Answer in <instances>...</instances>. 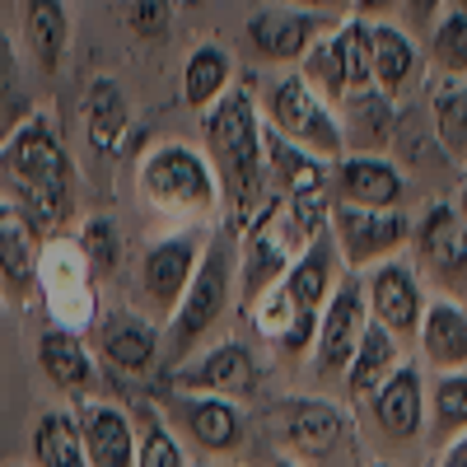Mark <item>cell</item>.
Returning <instances> with one entry per match:
<instances>
[{"label": "cell", "mask_w": 467, "mask_h": 467, "mask_svg": "<svg viewBox=\"0 0 467 467\" xmlns=\"http://www.w3.org/2000/svg\"><path fill=\"white\" fill-rule=\"evenodd\" d=\"M431 66L453 80H467V15L444 10L431 24Z\"/></svg>", "instance_id": "cell-34"}, {"label": "cell", "mask_w": 467, "mask_h": 467, "mask_svg": "<svg viewBox=\"0 0 467 467\" xmlns=\"http://www.w3.org/2000/svg\"><path fill=\"white\" fill-rule=\"evenodd\" d=\"M33 117V99L24 89V75H19V52H15V37L0 28V140H5L19 122Z\"/></svg>", "instance_id": "cell-32"}, {"label": "cell", "mask_w": 467, "mask_h": 467, "mask_svg": "<svg viewBox=\"0 0 467 467\" xmlns=\"http://www.w3.org/2000/svg\"><path fill=\"white\" fill-rule=\"evenodd\" d=\"M327 234L341 253L346 271H365L402 257V248H411V215L407 211H374V206H350V202H332L327 215Z\"/></svg>", "instance_id": "cell-7"}, {"label": "cell", "mask_w": 467, "mask_h": 467, "mask_svg": "<svg viewBox=\"0 0 467 467\" xmlns=\"http://www.w3.org/2000/svg\"><path fill=\"white\" fill-rule=\"evenodd\" d=\"M202 136H206L211 164L220 169L224 202L234 206V220L248 229L276 206L266 182V122H262L257 94L248 85H234L215 108L202 112Z\"/></svg>", "instance_id": "cell-1"}, {"label": "cell", "mask_w": 467, "mask_h": 467, "mask_svg": "<svg viewBox=\"0 0 467 467\" xmlns=\"http://www.w3.org/2000/svg\"><path fill=\"white\" fill-rule=\"evenodd\" d=\"M431 127L449 160H467V80L440 75L431 89Z\"/></svg>", "instance_id": "cell-30"}, {"label": "cell", "mask_w": 467, "mask_h": 467, "mask_svg": "<svg viewBox=\"0 0 467 467\" xmlns=\"http://www.w3.org/2000/svg\"><path fill=\"white\" fill-rule=\"evenodd\" d=\"M234 281H239V253H234V239L224 229H211L206 248H202V262H197V271H192V281H187V295L173 308L169 337H173V356L178 360L224 318Z\"/></svg>", "instance_id": "cell-5"}, {"label": "cell", "mask_w": 467, "mask_h": 467, "mask_svg": "<svg viewBox=\"0 0 467 467\" xmlns=\"http://www.w3.org/2000/svg\"><path fill=\"white\" fill-rule=\"evenodd\" d=\"M458 211H462V220H467V187L458 192Z\"/></svg>", "instance_id": "cell-43"}, {"label": "cell", "mask_w": 467, "mask_h": 467, "mask_svg": "<svg viewBox=\"0 0 467 467\" xmlns=\"http://www.w3.org/2000/svg\"><path fill=\"white\" fill-rule=\"evenodd\" d=\"M75 239H80V248H85V257H89V266H94L99 281L112 276V271L122 266V229H117L112 215H89Z\"/></svg>", "instance_id": "cell-36"}, {"label": "cell", "mask_w": 467, "mask_h": 467, "mask_svg": "<svg viewBox=\"0 0 467 467\" xmlns=\"http://www.w3.org/2000/svg\"><path fill=\"white\" fill-rule=\"evenodd\" d=\"M85 136L89 145L103 154V160H117L127 150L131 136V99L127 89L112 80V75H99L85 94Z\"/></svg>", "instance_id": "cell-22"}, {"label": "cell", "mask_w": 467, "mask_h": 467, "mask_svg": "<svg viewBox=\"0 0 467 467\" xmlns=\"http://www.w3.org/2000/svg\"><path fill=\"white\" fill-rule=\"evenodd\" d=\"M341 131H346V154H379L393 145L398 131V99L383 94V89H360V94H346L341 99Z\"/></svg>", "instance_id": "cell-21"}, {"label": "cell", "mask_w": 467, "mask_h": 467, "mask_svg": "<svg viewBox=\"0 0 467 467\" xmlns=\"http://www.w3.org/2000/svg\"><path fill=\"white\" fill-rule=\"evenodd\" d=\"M369 416L374 431L388 444H411L425 431V374L416 365H398L393 374L383 379V388L369 398Z\"/></svg>", "instance_id": "cell-15"}, {"label": "cell", "mask_w": 467, "mask_h": 467, "mask_svg": "<svg viewBox=\"0 0 467 467\" xmlns=\"http://www.w3.org/2000/svg\"><path fill=\"white\" fill-rule=\"evenodd\" d=\"M37 248H43V234L28 220V211L19 202H10L0 192V276L10 290H28L37 285Z\"/></svg>", "instance_id": "cell-23"}, {"label": "cell", "mask_w": 467, "mask_h": 467, "mask_svg": "<svg viewBox=\"0 0 467 467\" xmlns=\"http://www.w3.org/2000/svg\"><path fill=\"white\" fill-rule=\"evenodd\" d=\"M271 467H299V462H271Z\"/></svg>", "instance_id": "cell-45"}, {"label": "cell", "mask_w": 467, "mask_h": 467, "mask_svg": "<svg viewBox=\"0 0 467 467\" xmlns=\"http://www.w3.org/2000/svg\"><path fill=\"white\" fill-rule=\"evenodd\" d=\"M75 420H80L89 467H136V420L117 402H85Z\"/></svg>", "instance_id": "cell-20"}, {"label": "cell", "mask_w": 467, "mask_h": 467, "mask_svg": "<svg viewBox=\"0 0 467 467\" xmlns=\"http://www.w3.org/2000/svg\"><path fill=\"white\" fill-rule=\"evenodd\" d=\"M411 253L416 271L458 295L467 285V220L458 202H431L411 220Z\"/></svg>", "instance_id": "cell-9"}, {"label": "cell", "mask_w": 467, "mask_h": 467, "mask_svg": "<svg viewBox=\"0 0 467 467\" xmlns=\"http://www.w3.org/2000/svg\"><path fill=\"white\" fill-rule=\"evenodd\" d=\"M337 19L299 10L295 0H281V5H262L248 24H244V43L257 61L266 66H299L304 52L318 43V37L332 28Z\"/></svg>", "instance_id": "cell-10"}, {"label": "cell", "mask_w": 467, "mask_h": 467, "mask_svg": "<svg viewBox=\"0 0 467 467\" xmlns=\"http://www.w3.org/2000/svg\"><path fill=\"white\" fill-rule=\"evenodd\" d=\"M332 43L341 57V75H346V94L374 89V24L360 15H346L332 28Z\"/></svg>", "instance_id": "cell-31"}, {"label": "cell", "mask_w": 467, "mask_h": 467, "mask_svg": "<svg viewBox=\"0 0 467 467\" xmlns=\"http://www.w3.org/2000/svg\"><path fill=\"white\" fill-rule=\"evenodd\" d=\"M416 66H420V52H416L411 28L398 19H379L374 24V89L402 99L407 85L416 80Z\"/></svg>", "instance_id": "cell-26"}, {"label": "cell", "mask_w": 467, "mask_h": 467, "mask_svg": "<svg viewBox=\"0 0 467 467\" xmlns=\"http://www.w3.org/2000/svg\"><path fill=\"white\" fill-rule=\"evenodd\" d=\"M136 411H140V431H136L140 449H136V467H187V458H182L173 431L164 425V416L154 411V407H136Z\"/></svg>", "instance_id": "cell-37"}, {"label": "cell", "mask_w": 467, "mask_h": 467, "mask_svg": "<svg viewBox=\"0 0 467 467\" xmlns=\"http://www.w3.org/2000/svg\"><path fill=\"white\" fill-rule=\"evenodd\" d=\"M94 266L75 234H47L37 248V290L47 299L52 327L85 332L99 318V290H94Z\"/></svg>", "instance_id": "cell-6"}, {"label": "cell", "mask_w": 467, "mask_h": 467, "mask_svg": "<svg viewBox=\"0 0 467 467\" xmlns=\"http://www.w3.org/2000/svg\"><path fill=\"white\" fill-rule=\"evenodd\" d=\"M407 169L388 154H341L332 164V197L350 206H374V211H402L407 206Z\"/></svg>", "instance_id": "cell-13"}, {"label": "cell", "mask_w": 467, "mask_h": 467, "mask_svg": "<svg viewBox=\"0 0 467 467\" xmlns=\"http://www.w3.org/2000/svg\"><path fill=\"white\" fill-rule=\"evenodd\" d=\"M435 467H467V435L449 440V444L440 449V462H435Z\"/></svg>", "instance_id": "cell-42"}, {"label": "cell", "mask_w": 467, "mask_h": 467, "mask_svg": "<svg viewBox=\"0 0 467 467\" xmlns=\"http://www.w3.org/2000/svg\"><path fill=\"white\" fill-rule=\"evenodd\" d=\"M276 431L299 458H327L346 440V411L327 398H285L276 407Z\"/></svg>", "instance_id": "cell-16"}, {"label": "cell", "mask_w": 467, "mask_h": 467, "mask_svg": "<svg viewBox=\"0 0 467 467\" xmlns=\"http://www.w3.org/2000/svg\"><path fill=\"white\" fill-rule=\"evenodd\" d=\"M94 337H99L103 365L117 374H145L154 365V356H160V327L145 314H136V308H112V314H103Z\"/></svg>", "instance_id": "cell-17"}, {"label": "cell", "mask_w": 467, "mask_h": 467, "mask_svg": "<svg viewBox=\"0 0 467 467\" xmlns=\"http://www.w3.org/2000/svg\"><path fill=\"white\" fill-rule=\"evenodd\" d=\"M431 435L440 444L467 435V374H440L431 393Z\"/></svg>", "instance_id": "cell-33"}, {"label": "cell", "mask_w": 467, "mask_h": 467, "mask_svg": "<svg viewBox=\"0 0 467 467\" xmlns=\"http://www.w3.org/2000/svg\"><path fill=\"white\" fill-rule=\"evenodd\" d=\"M402 10H407V28L431 33V24L449 10V0H402Z\"/></svg>", "instance_id": "cell-39"}, {"label": "cell", "mask_w": 467, "mask_h": 467, "mask_svg": "<svg viewBox=\"0 0 467 467\" xmlns=\"http://www.w3.org/2000/svg\"><path fill=\"white\" fill-rule=\"evenodd\" d=\"M369 327V299H365V276L360 271H341L332 299L318 314V337H314V374L318 379H346L356 346Z\"/></svg>", "instance_id": "cell-8"}, {"label": "cell", "mask_w": 467, "mask_h": 467, "mask_svg": "<svg viewBox=\"0 0 467 467\" xmlns=\"http://www.w3.org/2000/svg\"><path fill=\"white\" fill-rule=\"evenodd\" d=\"M187 5H206V0H187Z\"/></svg>", "instance_id": "cell-46"}, {"label": "cell", "mask_w": 467, "mask_h": 467, "mask_svg": "<svg viewBox=\"0 0 467 467\" xmlns=\"http://www.w3.org/2000/svg\"><path fill=\"white\" fill-rule=\"evenodd\" d=\"M398 10H402V0H356V5H350V15H360V19H369V24L393 19Z\"/></svg>", "instance_id": "cell-40"}, {"label": "cell", "mask_w": 467, "mask_h": 467, "mask_svg": "<svg viewBox=\"0 0 467 467\" xmlns=\"http://www.w3.org/2000/svg\"><path fill=\"white\" fill-rule=\"evenodd\" d=\"M24 47L43 75H57L70 52V10L66 0H24Z\"/></svg>", "instance_id": "cell-25"}, {"label": "cell", "mask_w": 467, "mask_h": 467, "mask_svg": "<svg viewBox=\"0 0 467 467\" xmlns=\"http://www.w3.org/2000/svg\"><path fill=\"white\" fill-rule=\"evenodd\" d=\"M299 10H314V15H327V19H346L356 0H295Z\"/></svg>", "instance_id": "cell-41"}, {"label": "cell", "mask_w": 467, "mask_h": 467, "mask_svg": "<svg viewBox=\"0 0 467 467\" xmlns=\"http://www.w3.org/2000/svg\"><path fill=\"white\" fill-rule=\"evenodd\" d=\"M206 234L211 229H169L164 239H154L140 257V295L150 299V308L173 318L178 299L187 295V281L202 262L206 248Z\"/></svg>", "instance_id": "cell-11"}, {"label": "cell", "mask_w": 467, "mask_h": 467, "mask_svg": "<svg viewBox=\"0 0 467 467\" xmlns=\"http://www.w3.org/2000/svg\"><path fill=\"white\" fill-rule=\"evenodd\" d=\"M402 365V341L388 332L383 323H374L369 318V327H365V337H360V346H356V360H350V369H346V398L350 402H369L379 388H383V379L393 374Z\"/></svg>", "instance_id": "cell-24"}, {"label": "cell", "mask_w": 467, "mask_h": 467, "mask_svg": "<svg viewBox=\"0 0 467 467\" xmlns=\"http://www.w3.org/2000/svg\"><path fill=\"white\" fill-rule=\"evenodd\" d=\"M416 341H420V356L440 374L467 369V308L458 304V295H431L425 299Z\"/></svg>", "instance_id": "cell-19"}, {"label": "cell", "mask_w": 467, "mask_h": 467, "mask_svg": "<svg viewBox=\"0 0 467 467\" xmlns=\"http://www.w3.org/2000/svg\"><path fill=\"white\" fill-rule=\"evenodd\" d=\"M127 28L140 37V43H164V37L173 33V0H131Z\"/></svg>", "instance_id": "cell-38"}, {"label": "cell", "mask_w": 467, "mask_h": 467, "mask_svg": "<svg viewBox=\"0 0 467 467\" xmlns=\"http://www.w3.org/2000/svg\"><path fill=\"white\" fill-rule=\"evenodd\" d=\"M365 299H369V318L383 323L398 341L416 337L420 314H425V285H420V271L407 257H388L379 266H369L365 276Z\"/></svg>", "instance_id": "cell-12"}, {"label": "cell", "mask_w": 467, "mask_h": 467, "mask_svg": "<svg viewBox=\"0 0 467 467\" xmlns=\"http://www.w3.org/2000/svg\"><path fill=\"white\" fill-rule=\"evenodd\" d=\"M257 103H262V122L276 136L295 140L299 150L318 154V160H327V164H337L346 154V131H341L337 103H327L299 70L271 75L266 89L257 94Z\"/></svg>", "instance_id": "cell-4"}, {"label": "cell", "mask_w": 467, "mask_h": 467, "mask_svg": "<svg viewBox=\"0 0 467 467\" xmlns=\"http://www.w3.org/2000/svg\"><path fill=\"white\" fill-rule=\"evenodd\" d=\"M449 10H462L467 15V0H449Z\"/></svg>", "instance_id": "cell-44"}, {"label": "cell", "mask_w": 467, "mask_h": 467, "mask_svg": "<svg viewBox=\"0 0 467 467\" xmlns=\"http://www.w3.org/2000/svg\"><path fill=\"white\" fill-rule=\"evenodd\" d=\"M0 178H5V197L28 211L37 234H61L75 215V164L52 131L43 112H33L0 140Z\"/></svg>", "instance_id": "cell-2"}, {"label": "cell", "mask_w": 467, "mask_h": 467, "mask_svg": "<svg viewBox=\"0 0 467 467\" xmlns=\"http://www.w3.org/2000/svg\"><path fill=\"white\" fill-rule=\"evenodd\" d=\"M178 393H215V398H239L257 383V360L244 341H220L202 350L197 360H187L169 379Z\"/></svg>", "instance_id": "cell-14"}, {"label": "cell", "mask_w": 467, "mask_h": 467, "mask_svg": "<svg viewBox=\"0 0 467 467\" xmlns=\"http://www.w3.org/2000/svg\"><path fill=\"white\" fill-rule=\"evenodd\" d=\"M33 462L37 467H89L85 440H80V420L70 411H43L33 425Z\"/></svg>", "instance_id": "cell-29"}, {"label": "cell", "mask_w": 467, "mask_h": 467, "mask_svg": "<svg viewBox=\"0 0 467 467\" xmlns=\"http://www.w3.org/2000/svg\"><path fill=\"white\" fill-rule=\"evenodd\" d=\"M332 28H337V24H332ZM332 28L318 37L314 47L304 52V61H299L295 70H299L304 80L314 85L327 103H337V108H341V99H346V75H341V57H337V43H332Z\"/></svg>", "instance_id": "cell-35"}, {"label": "cell", "mask_w": 467, "mask_h": 467, "mask_svg": "<svg viewBox=\"0 0 467 467\" xmlns=\"http://www.w3.org/2000/svg\"><path fill=\"white\" fill-rule=\"evenodd\" d=\"M136 197L169 229H211L224 211V182L192 140H160L136 160Z\"/></svg>", "instance_id": "cell-3"}, {"label": "cell", "mask_w": 467, "mask_h": 467, "mask_svg": "<svg viewBox=\"0 0 467 467\" xmlns=\"http://www.w3.org/2000/svg\"><path fill=\"white\" fill-rule=\"evenodd\" d=\"M37 365H43V374L57 388H66V393H85V388L94 383V356L80 341V332L47 327L43 337H37Z\"/></svg>", "instance_id": "cell-27"}, {"label": "cell", "mask_w": 467, "mask_h": 467, "mask_svg": "<svg viewBox=\"0 0 467 467\" xmlns=\"http://www.w3.org/2000/svg\"><path fill=\"white\" fill-rule=\"evenodd\" d=\"M234 89V57L220 43H202L192 47L187 66H182V103L192 112H206L215 108L224 94Z\"/></svg>", "instance_id": "cell-28"}, {"label": "cell", "mask_w": 467, "mask_h": 467, "mask_svg": "<svg viewBox=\"0 0 467 467\" xmlns=\"http://www.w3.org/2000/svg\"><path fill=\"white\" fill-rule=\"evenodd\" d=\"M173 416L182 420V431L192 435V444L224 458L244 444V416L234 407V398H215V393H178L173 398Z\"/></svg>", "instance_id": "cell-18"}]
</instances>
